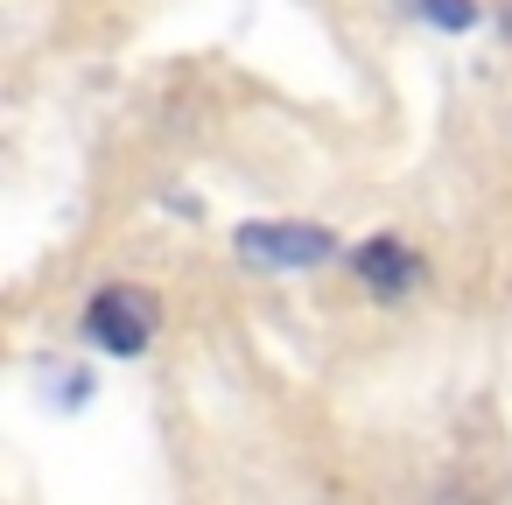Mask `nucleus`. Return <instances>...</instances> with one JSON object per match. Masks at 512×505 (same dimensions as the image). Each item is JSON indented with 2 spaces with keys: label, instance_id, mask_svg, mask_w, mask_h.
I'll list each match as a JSON object with an SVG mask.
<instances>
[{
  "label": "nucleus",
  "instance_id": "obj_1",
  "mask_svg": "<svg viewBox=\"0 0 512 505\" xmlns=\"http://www.w3.org/2000/svg\"><path fill=\"white\" fill-rule=\"evenodd\" d=\"M232 253L253 274H316V267H337L351 246L316 218H246L232 225Z\"/></svg>",
  "mask_w": 512,
  "mask_h": 505
},
{
  "label": "nucleus",
  "instance_id": "obj_2",
  "mask_svg": "<svg viewBox=\"0 0 512 505\" xmlns=\"http://www.w3.org/2000/svg\"><path fill=\"white\" fill-rule=\"evenodd\" d=\"M78 337H85L99 358H113V365L148 358L155 337H162V302H155L148 288H134V281H106V288L78 309Z\"/></svg>",
  "mask_w": 512,
  "mask_h": 505
},
{
  "label": "nucleus",
  "instance_id": "obj_3",
  "mask_svg": "<svg viewBox=\"0 0 512 505\" xmlns=\"http://www.w3.org/2000/svg\"><path fill=\"white\" fill-rule=\"evenodd\" d=\"M344 274H351L358 295H372V302H407V295H421L428 260H421L400 232H372V239H358V246L344 253Z\"/></svg>",
  "mask_w": 512,
  "mask_h": 505
},
{
  "label": "nucleus",
  "instance_id": "obj_4",
  "mask_svg": "<svg viewBox=\"0 0 512 505\" xmlns=\"http://www.w3.org/2000/svg\"><path fill=\"white\" fill-rule=\"evenodd\" d=\"M400 8H414L428 29H449V36L477 29V0H400Z\"/></svg>",
  "mask_w": 512,
  "mask_h": 505
}]
</instances>
